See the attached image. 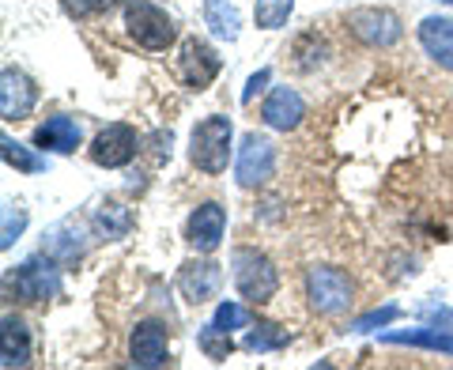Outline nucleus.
Instances as JSON below:
<instances>
[{"label": "nucleus", "instance_id": "1", "mask_svg": "<svg viewBox=\"0 0 453 370\" xmlns=\"http://www.w3.org/2000/svg\"><path fill=\"white\" fill-rule=\"evenodd\" d=\"M231 136H234V125H231V118H223V113H211V118L196 121V129L189 136L193 166L204 170V174H223L226 159H231Z\"/></svg>", "mask_w": 453, "mask_h": 370}, {"label": "nucleus", "instance_id": "2", "mask_svg": "<svg viewBox=\"0 0 453 370\" xmlns=\"http://www.w3.org/2000/svg\"><path fill=\"white\" fill-rule=\"evenodd\" d=\"M231 268H234V288L246 303H268L276 291H280V273L276 265L265 258L261 250H250V246H238L231 253Z\"/></svg>", "mask_w": 453, "mask_h": 370}, {"label": "nucleus", "instance_id": "3", "mask_svg": "<svg viewBox=\"0 0 453 370\" xmlns=\"http://www.w3.org/2000/svg\"><path fill=\"white\" fill-rule=\"evenodd\" d=\"M125 31H129V38L136 46L155 50V53L174 46V38H178L174 19H170L159 4H151V0H133V4H125Z\"/></svg>", "mask_w": 453, "mask_h": 370}, {"label": "nucleus", "instance_id": "4", "mask_svg": "<svg viewBox=\"0 0 453 370\" xmlns=\"http://www.w3.org/2000/svg\"><path fill=\"white\" fill-rule=\"evenodd\" d=\"M306 298L318 314L333 318V314H344L351 306V276L344 268H333V265H314L306 273Z\"/></svg>", "mask_w": 453, "mask_h": 370}, {"label": "nucleus", "instance_id": "5", "mask_svg": "<svg viewBox=\"0 0 453 370\" xmlns=\"http://www.w3.org/2000/svg\"><path fill=\"white\" fill-rule=\"evenodd\" d=\"M57 258H50L46 250L38 253V258H27L16 276H12L8 283L16 288V295L23 298V303H46V298H57L61 295V273H57Z\"/></svg>", "mask_w": 453, "mask_h": 370}, {"label": "nucleus", "instance_id": "6", "mask_svg": "<svg viewBox=\"0 0 453 370\" xmlns=\"http://www.w3.org/2000/svg\"><path fill=\"white\" fill-rule=\"evenodd\" d=\"M276 174V144L261 133H246L234 159V178L242 189H257Z\"/></svg>", "mask_w": 453, "mask_h": 370}, {"label": "nucleus", "instance_id": "7", "mask_svg": "<svg viewBox=\"0 0 453 370\" xmlns=\"http://www.w3.org/2000/svg\"><path fill=\"white\" fill-rule=\"evenodd\" d=\"M136 148H140V136H136L133 125L113 121V125H106V129L91 140V163L106 166V170H118L125 163H133Z\"/></svg>", "mask_w": 453, "mask_h": 370}, {"label": "nucleus", "instance_id": "8", "mask_svg": "<svg viewBox=\"0 0 453 370\" xmlns=\"http://www.w3.org/2000/svg\"><path fill=\"white\" fill-rule=\"evenodd\" d=\"M348 27H351V35H356L359 42H366V46H378V50L396 46L401 35H404L401 19H396L393 12H386V8H356L348 16Z\"/></svg>", "mask_w": 453, "mask_h": 370}, {"label": "nucleus", "instance_id": "9", "mask_svg": "<svg viewBox=\"0 0 453 370\" xmlns=\"http://www.w3.org/2000/svg\"><path fill=\"white\" fill-rule=\"evenodd\" d=\"M219 288H223V268L216 261L193 258V261H186V265L178 268V291L193 306L211 303V298L219 295Z\"/></svg>", "mask_w": 453, "mask_h": 370}, {"label": "nucleus", "instance_id": "10", "mask_svg": "<svg viewBox=\"0 0 453 370\" xmlns=\"http://www.w3.org/2000/svg\"><path fill=\"white\" fill-rule=\"evenodd\" d=\"M129 359L133 366H166L170 363V333L163 321H140L129 340Z\"/></svg>", "mask_w": 453, "mask_h": 370}, {"label": "nucleus", "instance_id": "11", "mask_svg": "<svg viewBox=\"0 0 453 370\" xmlns=\"http://www.w3.org/2000/svg\"><path fill=\"white\" fill-rule=\"evenodd\" d=\"M178 65H181V80H186L193 91H204L208 83L219 76V68H223L219 53L211 50L208 42H201V38H186V42H181Z\"/></svg>", "mask_w": 453, "mask_h": 370}, {"label": "nucleus", "instance_id": "12", "mask_svg": "<svg viewBox=\"0 0 453 370\" xmlns=\"http://www.w3.org/2000/svg\"><path fill=\"white\" fill-rule=\"evenodd\" d=\"M223 231H226V212H223V204H216V201H204L201 208H193V216H189V223H186V238H189V246H193L196 253L219 250Z\"/></svg>", "mask_w": 453, "mask_h": 370}, {"label": "nucleus", "instance_id": "13", "mask_svg": "<svg viewBox=\"0 0 453 370\" xmlns=\"http://www.w3.org/2000/svg\"><path fill=\"white\" fill-rule=\"evenodd\" d=\"M35 103H38V88L31 83V76L19 73V68H4V76H0V113H4V121L27 118Z\"/></svg>", "mask_w": 453, "mask_h": 370}, {"label": "nucleus", "instance_id": "14", "mask_svg": "<svg viewBox=\"0 0 453 370\" xmlns=\"http://www.w3.org/2000/svg\"><path fill=\"white\" fill-rule=\"evenodd\" d=\"M83 140V129L76 118H68V113H53L35 129V148L38 151H57V155H73Z\"/></svg>", "mask_w": 453, "mask_h": 370}, {"label": "nucleus", "instance_id": "15", "mask_svg": "<svg viewBox=\"0 0 453 370\" xmlns=\"http://www.w3.org/2000/svg\"><path fill=\"white\" fill-rule=\"evenodd\" d=\"M303 118H306V103L295 88H273V95H268L265 106H261V121L268 129H280V133L295 129Z\"/></svg>", "mask_w": 453, "mask_h": 370}, {"label": "nucleus", "instance_id": "16", "mask_svg": "<svg viewBox=\"0 0 453 370\" xmlns=\"http://www.w3.org/2000/svg\"><path fill=\"white\" fill-rule=\"evenodd\" d=\"M419 46L438 68H449L453 73V19L427 16L419 23Z\"/></svg>", "mask_w": 453, "mask_h": 370}, {"label": "nucleus", "instance_id": "17", "mask_svg": "<svg viewBox=\"0 0 453 370\" xmlns=\"http://www.w3.org/2000/svg\"><path fill=\"white\" fill-rule=\"evenodd\" d=\"M57 261H76L83 250H88V227L80 220H61L46 231V246H42Z\"/></svg>", "mask_w": 453, "mask_h": 370}, {"label": "nucleus", "instance_id": "18", "mask_svg": "<svg viewBox=\"0 0 453 370\" xmlns=\"http://www.w3.org/2000/svg\"><path fill=\"white\" fill-rule=\"evenodd\" d=\"M0 363L8 370L31 363V329L12 314L4 318V333H0Z\"/></svg>", "mask_w": 453, "mask_h": 370}, {"label": "nucleus", "instance_id": "19", "mask_svg": "<svg viewBox=\"0 0 453 370\" xmlns=\"http://www.w3.org/2000/svg\"><path fill=\"white\" fill-rule=\"evenodd\" d=\"M386 344H408V348H427V351H442L453 355V336L442 329H393V333H381Z\"/></svg>", "mask_w": 453, "mask_h": 370}, {"label": "nucleus", "instance_id": "20", "mask_svg": "<svg viewBox=\"0 0 453 370\" xmlns=\"http://www.w3.org/2000/svg\"><path fill=\"white\" fill-rule=\"evenodd\" d=\"M133 212L125 208V204H118V201H106L103 208L95 212V227H98V235L103 238H110V242H118V238H125L133 231Z\"/></svg>", "mask_w": 453, "mask_h": 370}, {"label": "nucleus", "instance_id": "21", "mask_svg": "<svg viewBox=\"0 0 453 370\" xmlns=\"http://www.w3.org/2000/svg\"><path fill=\"white\" fill-rule=\"evenodd\" d=\"M204 19L211 27V35L226 38V42H234L238 27H242V19H238V8L231 4V0H204Z\"/></svg>", "mask_w": 453, "mask_h": 370}, {"label": "nucleus", "instance_id": "22", "mask_svg": "<svg viewBox=\"0 0 453 370\" xmlns=\"http://www.w3.org/2000/svg\"><path fill=\"white\" fill-rule=\"evenodd\" d=\"M291 340V333L288 329H280V325H268V321H261V325H253L250 329V336L242 340V348L246 351H253V355H265V351H280L283 344Z\"/></svg>", "mask_w": 453, "mask_h": 370}, {"label": "nucleus", "instance_id": "23", "mask_svg": "<svg viewBox=\"0 0 453 370\" xmlns=\"http://www.w3.org/2000/svg\"><path fill=\"white\" fill-rule=\"evenodd\" d=\"M291 12H295V0H257L253 4V19H257L261 31H280Z\"/></svg>", "mask_w": 453, "mask_h": 370}, {"label": "nucleus", "instance_id": "24", "mask_svg": "<svg viewBox=\"0 0 453 370\" xmlns=\"http://www.w3.org/2000/svg\"><path fill=\"white\" fill-rule=\"evenodd\" d=\"M0 155H4L8 166L23 170V174H38V170H46V163H42L38 155H31L19 144V140H12V136H0Z\"/></svg>", "mask_w": 453, "mask_h": 370}, {"label": "nucleus", "instance_id": "25", "mask_svg": "<svg viewBox=\"0 0 453 370\" xmlns=\"http://www.w3.org/2000/svg\"><path fill=\"white\" fill-rule=\"evenodd\" d=\"M196 344H201V351L208 355V359H216V363H223L226 355L234 351V344H231V333H223L219 325H211V321H208L204 329H201V336H196Z\"/></svg>", "mask_w": 453, "mask_h": 370}, {"label": "nucleus", "instance_id": "26", "mask_svg": "<svg viewBox=\"0 0 453 370\" xmlns=\"http://www.w3.org/2000/svg\"><path fill=\"white\" fill-rule=\"evenodd\" d=\"M250 310L242 303H219L216 306V318H211V325H219L223 333H234V329H250Z\"/></svg>", "mask_w": 453, "mask_h": 370}, {"label": "nucleus", "instance_id": "27", "mask_svg": "<svg viewBox=\"0 0 453 370\" xmlns=\"http://www.w3.org/2000/svg\"><path fill=\"white\" fill-rule=\"evenodd\" d=\"M396 318H401V306H381V310H371V314H363L348 325V333H374V329H386V325H393Z\"/></svg>", "mask_w": 453, "mask_h": 370}, {"label": "nucleus", "instance_id": "28", "mask_svg": "<svg viewBox=\"0 0 453 370\" xmlns=\"http://www.w3.org/2000/svg\"><path fill=\"white\" fill-rule=\"evenodd\" d=\"M23 227H27V208L4 204V231H0V246H4V250L16 246L19 235H23Z\"/></svg>", "mask_w": 453, "mask_h": 370}, {"label": "nucleus", "instance_id": "29", "mask_svg": "<svg viewBox=\"0 0 453 370\" xmlns=\"http://www.w3.org/2000/svg\"><path fill=\"white\" fill-rule=\"evenodd\" d=\"M268 80H273V73H268V68H261V73H253V76L246 80L242 103H253V95H257V91H265V88H268Z\"/></svg>", "mask_w": 453, "mask_h": 370}, {"label": "nucleus", "instance_id": "30", "mask_svg": "<svg viewBox=\"0 0 453 370\" xmlns=\"http://www.w3.org/2000/svg\"><path fill=\"white\" fill-rule=\"evenodd\" d=\"M113 0H68V12H76V16H91V12H106Z\"/></svg>", "mask_w": 453, "mask_h": 370}, {"label": "nucleus", "instance_id": "31", "mask_svg": "<svg viewBox=\"0 0 453 370\" xmlns=\"http://www.w3.org/2000/svg\"><path fill=\"white\" fill-rule=\"evenodd\" d=\"M442 4H453V0H442Z\"/></svg>", "mask_w": 453, "mask_h": 370}]
</instances>
